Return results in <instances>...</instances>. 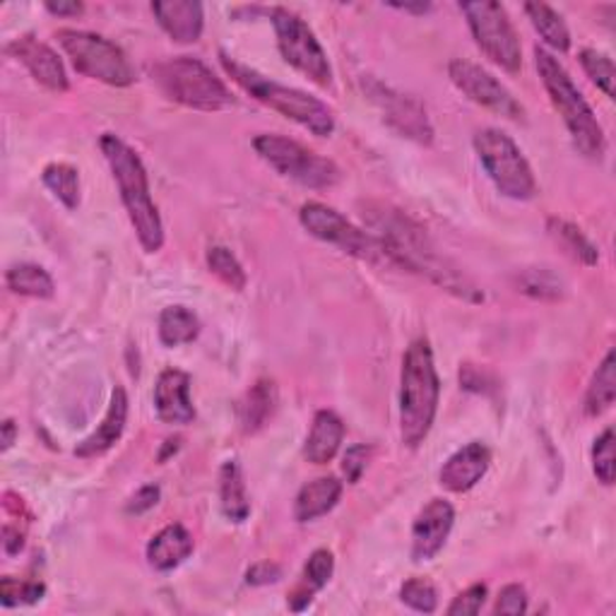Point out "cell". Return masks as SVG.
I'll use <instances>...</instances> for the list:
<instances>
[{"label":"cell","mask_w":616,"mask_h":616,"mask_svg":"<svg viewBox=\"0 0 616 616\" xmlns=\"http://www.w3.org/2000/svg\"><path fill=\"white\" fill-rule=\"evenodd\" d=\"M448 77L464 94V97L479 106L489 108V112H494L511 121H520L525 116V108L520 106V102L501 85L494 75L484 71L482 65L456 59L448 65Z\"/></svg>","instance_id":"13"},{"label":"cell","mask_w":616,"mask_h":616,"mask_svg":"<svg viewBox=\"0 0 616 616\" xmlns=\"http://www.w3.org/2000/svg\"><path fill=\"white\" fill-rule=\"evenodd\" d=\"M460 10L468 18L470 32L487 59L501 65L505 73H518L523 67V49H520L518 32L505 8L494 0H477V3H462Z\"/></svg>","instance_id":"10"},{"label":"cell","mask_w":616,"mask_h":616,"mask_svg":"<svg viewBox=\"0 0 616 616\" xmlns=\"http://www.w3.org/2000/svg\"><path fill=\"white\" fill-rule=\"evenodd\" d=\"M364 90L368 94V100L380 108V114L388 121V126L393 130H398L403 138H409L419 145L434 143V128L429 123L427 108H424L415 97H407V94L383 85L378 80L364 82Z\"/></svg>","instance_id":"14"},{"label":"cell","mask_w":616,"mask_h":616,"mask_svg":"<svg viewBox=\"0 0 616 616\" xmlns=\"http://www.w3.org/2000/svg\"><path fill=\"white\" fill-rule=\"evenodd\" d=\"M489 464L491 450L482 441H472L443 462L441 472H438V482H441L443 489L453 491V494H464V491H470L482 482Z\"/></svg>","instance_id":"17"},{"label":"cell","mask_w":616,"mask_h":616,"mask_svg":"<svg viewBox=\"0 0 616 616\" xmlns=\"http://www.w3.org/2000/svg\"><path fill=\"white\" fill-rule=\"evenodd\" d=\"M100 145L108 167H112L121 190L123 208H126L130 217V225L135 234H138L140 246L147 253H157L164 246V225L153 194H149L147 169L140 155L114 133H104Z\"/></svg>","instance_id":"2"},{"label":"cell","mask_w":616,"mask_h":616,"mask_svg":"<svg viewBox=\"0 0 616 616\" xmlns=\"http://www.w3.org/2000/svg\"><path fill=\"white\" fill-rule=\"evenodd\" d=\"M280 578H282V568L278 564H270V561L255 564L253 568H249V573H246V583L249 585H270V583H278Z\"/></svg>","instance_id":"44"},{"label":"cell","mask_w":616,"mask_h":616,"mask_svg":"<svg viewBox=\"0 0 616 616\" xmlns=\"http://www.w3.org/2000/svg\"><path fill=\"white\" fill-rule=\"evenodd\" d=\"M275 407H278L275 383L268 378H260L239 403V424L243 434H255L263 429L268 419L275 415Z\"/></svg>","instance_id":"25"},{"label":"cell","mask_w":616,"mask_h":616,"mask_svg":"<svg viewBox=\"0 0 616 616\" xmlns=\"http://www.w3.org/2000/svg\"><path fill=\"white\" fill-rule=\"evenodd\" d=\"M333 571H335L333 552H327V550L313 552L306 561L304 571H301L299 583L292 587L290 597H286V602H290V609L304 612L313 602V597H316L327 585V581L333 578Z\"/></svg>","instance_id":"23"},{"label":"cell","mask_w":616,"mask_h":616,"mask_svg":"<svg viewBox=\"0 0 616 616\" xmlns=\"http://www.w3.org/2000/svg\"><path fill=\"white\" fill-rule=\"evenodd\" d=\"M270 20L275 27L282 59L296 67L299 73H304L311 82H316V85H331L333 67L327 63V53L323 51L316 34L311 32V27L296 12L286 8H272Z\"/></svg>","instance_id":"11"},{"label":"cell","mask_w":616,"mask_h":616,"mask_svg":"<svg viewBox=\"0 0 616 616\" xmlns=\"http://www.w3.org/2000/svg\"><path fill=\"white\" fill-rule=\"evenodd\" d=\"M525 15L530 18L532 27L544 39L546 46H552L558 53H566L571 49V32L558 12L546 3H528Z\"/></svg>","instance_id":"30"},{"label":"cell","mask_w":616,"mask_h":616,"mask_svg":"<svg viewBox=\"0 0 616 616\" xmlns=\"http://www.w3.org/2000/svg\"><path fill=\"white\" fill-rule=\"evenodd\" d=\"M364 217L368 227L374 229V237L380 241L390 265L417 272L441 286L448 294H453L470 304L484 301L479 286L464 275V272L436 249L429 239L427 229L417 225L413 217L390 208V205H368Z\"/></svg>","instance_id":"1"},{"label":"cell","mask_w":616,"mask_h":616,"mask_svg":"<svg viewBox=\"0 0 616 616\" xmlns=\"http://www.w3.org/2000/svg\"><path fill=\"white\" fill-rule=\"evenodd\" d=\"M155 409L164 424L186 427L196 419V407L190 400V376L179 368L161 372L155 386Z\"/></svg>","instance_id":"18"},{"label":"cell","mask_w":616,"mask_h":616,"mask_svg":"<svg viewBox=\"0 0 616 616\" xmlns=\"http://www.w3.org/2000/svg\"><path fill=\"white\" fill-rule=\"evenodd\" d=\"M6 51L10 56H15L20 63H24L27 71H30L39 85H44L46 90L67 92V87H71L59 53L51 46H46L44 41L34 39L32 34H24L18 36L15 41H10Z\"/></svg>","instance_id":"16"},{"label":"cell","mask_w":616,"mask_h":616,"mask_svg":"<svg viewBox=\"0 0 616 616\" xmlns=\"http://www.w3.org/2000/svg\"><path fill=\"white\" fill-rule=\"evenodd\" d=\"M546 231H550V237L556 241L558 249L566 255H571L573 260H578V263H583L587 268L599 263L597 246L587 239L576 225L566 222V219L550 217V222H546Z\"/></svg>","instance_id":"27"},{"label":"cell","mask_w":616,"mask_h":616,"mask_svg":"<svg viewBox=\"0 0 616 616\" xmlns=\"http://www.w3.org/2000/svg\"><path fill=\"white\" fill-rule=\"evenodd\" d=\"M6 284L10 292H15L20 296H32V299H51L56 294V284H53L49 272L34 265V263H20L12 265L6 272Z\"/></svg>","instance_id":"31"},{"label":"cell","mask_w":616,"mask_h":616,"mask_svg":"<svg viewBox=\"0 0 616 616\" xmlns=\"http://www.w3.org/2000/svg\"><path fill=\"white\" fill-rule=\"evenodd\" d=\"M460 386L464 390H474V393H487L489 386L494 388V378H491L489 372L484 368H479L474 364H464L460 368Z\"/></svg>","instance_id":"42"},{"label":"cell","mask_w":616,"mask_h":616,"mask_svg":"<svg viewBox=\"0 0 616 616\" xmlns=\"http://www.w3.org/2000/svg\"><path fill=\"white\" fill-rule=\"evenodd\" d=\"M518 292L540 301H558L566 294V282L552 268H525L515 275Z\"/></svg>","instance_id":"32"},{"label":"cell","mask_w":616,"mask_h":616,"mask_svg":"<svg viewBox=\"0 0 616 616\" xmlns=\"http://www.w3.org/2000/svg\"><path fill=\"white\" fill-rule=\"evenodd\" d=\"M3 550L8 556H18L24 550V530L22 528H3Z\"/></svg>","instance_id":"45"},{"label":"cell","mask_w":616,"mask_h":616,"mask_svg":"<svg viewBox=\"0 0 616 616\" xmlns=\"http://www.w3.org/2000/svg\"><path fill=\"white\" fill-rule=\"evenodd\" d=\"M593 472L605 487L614 484V429H605L593 446Z\"/></svg>","instance_id":"38"},{"label":"cell","mask_w":616,"mask_h":616,"mask_svg":"<svg viewBox=\"0 0 616 616\" xmlns=\"http://www.w3.org/2000/svg\"><path fill=\"white\" fill-rule=\"evenodd\" d=\"M342 438H345V421L333 409H321L313 417L311 434L304 446V458L313 464H327L337 456Z\"/></svg>","instance_id":"22"},{"label":"cell","mask_w":616,"mask_h":616,"mask_svg":"<svg viewBox=\"0 0 616 616\" xmlns=\"http://www.w3.org/2000/svg\"><path fill=\"white\" fill-rule=\"evenodd\" d=\"M578 59H581V65H583V71L587 73V77H591L595 85L607 94L609 100H614V82H616V71H614V63L612 59L607 56V53H602L597 49H583L578 53Z\"/></svg>","instance_id":"35"},{"label":"cell","mask_w":616,"mask_h":616,"mask_svg":"<svg viewBox=\"0 0 616 616\" xmlns=\"http://www.w3.org/2000/svg\"><path fill=\"white\" fill-rule=\"evenodd\" d=\"M400 599L405 602L409 609L421 612V614H434L436 607H438L436 587L424 578H409L400 587Z\"/></svg>","instance_id":"37"},{"label":"cell","mask_w":616,"mask_h":616,"mask_svg":"<svg viewBox=\"0 0 616 616\" xmlns=\"http://www.w3.org/2000/svg\"><path fill=\"white\" fill-rule=\"evenodd\" d=\"M487 585L484 583H474L470 585L468 591H462L448 607V616H474L482 612L484 602H487Z\"/></svg>","instance_id":"39"},{"label":"cell","mask_w":616,"mask_h":616,"mask_svg":"<svg viewBox=\"0 0 616 616\" xmlns=\"http://www.w3.org/2000/svg\"><path fill=\"white\" fill-rule=\"evenodd\" d=\"M46 10L51 12V15H59V18H77L82 15V10H85V6L82 3H65V0H59V3H46Z\"/></svg>","instance_id":"46"},{"label":"cell","mask_w":616,"mask_h":616,"mask_svg":"<svg viewBox=\"0 0 616 616\" xmlns=\"http://www.w3.org/2000/svg\"><path fill=\"white\" fill-rule=\"evenodd\" d=\"M390 8H395V10H405V12H417V15H421V12L431 10L429 3H417V6H409V3H390Z\"/></svg>","instance_id":"49"},{"label":"cell","mask_w":616,"mask_h":616,"mask_svg":"<svg viewBox=\"0 0 616 616\" xmlns=\"http://www.w3.org/2000/svg\"><path fill=\"white\" fill-rule=\"evenodd\" d=\"M456 523V509L446 499H434L419 511L413 525V558L431 561L443 550Z\"/></svg>","instance_id":"15"},{"label":"cell","mask_w":616,"mask_h":616,"mask_svg":"<svg viewBox=\"0 0 616 616\" xmlns=\"http://www.w3.org/2000/svg\"><path fill=\"white\" fill-rule=\"evenodd\" d=\"M253 147L260 159H265L284 179H292L306 188H331L342 176L335 161L321 157L292 138H284V135L263 133L253 140Z\"/></svg>","instance_id":"9"},{"label":"cell","mask_w":616,"mask_h":616,"mask_svg":"<svg viewBox=\"0 0 616 616\" xmlns=\"http://www.w3.org/2000/svg\"><path fill=\"white\" fill-rule=\"evenodd\" d=\"M41 179H44L46 188L51 190L53 196H56L67 210H77L80 205V174L71 164H49L41 174Z\"/></svg>","instance_id":"33"},{"label":"cell","mask_w":616,"mask_h":616,"mask_svg":"<svg viewBox=\"0 0 616 616\" xmlns=\"http://www.w3.org/2000/svg\"><path fill=\"white\" fill-rule=\"evenodd\" d=\"M15 438H18V427H15V421L12 419H6L3 421V450H10L12 443H15Z\"/></svg>","instance_id":"47"},{"label":"cell","mask_w":616,"mask_h":616,"mask_svg":"<svg viewBox=\"0 0 616 616\" xmlns=\"http://www.w3.org/2000/svg\"><path fill=\"white\" fill-rule=\"evenodd\" d=\"M616 398V366H614V352H607V357L602 359L597 372L593 374L591 386L585 393L583 409L587 417H599L614 405Z\"/></svg>","instance_id":"28"},{"label":"cell","mask_w":616,"mask_h":616,"mask_svg":"<svg viewBox=\"0 0 616 616\" xmlns=\"http://www.w3.org/2000/svg\"><path fill=\"white\" fill-rule=\"evenodd\" d=\"M299 219L311 237H316L331 246H337L340 251H345L359 260H366V263L390 265L386 251H383L380 241L374 234H368V231L354 227L347 217H342L337 210L327 208V205L311 200L304 205V208H301Z\"/></svg>","instance_id":"12"},{"label":"cell","mask_w":616,"mask_h":616,"mask_svg":"<svg viewBox=\"0 0 616 616\" xmlns=\"http://www.w3.org/2000/svg\"><path fill=\"white\" fill-rule=\"evenodd\" d=\"M474 149L499 194L513 200H532L537 196L535 174L511 135L497 128H484L474 135Z\"/></svg>","instance_id":"7"},{"label":"cell","mask_w":616,"mask_h":616,"mask_svg":"<svg viewBox=\"0 0 616 616\" xmlns=\"http://www.w3.org/2000/svg\"><path fill=\"white\" fill-rule=\"evenodd\" d=\"M528 612V593H525V587L523 585H505L503 591L499 593V599H497V607H494V614H525Z\"/></svg>","instance_id":"40"},{"label":"cell","mask_w":616,"mask_h":616,"mask_svg":"<svg viewBox=\"0 0 616 616\" xmlns=\"http://www.w3.org/2000/svg\"><path fill=\"white\" fill-rule=\"evenodd\" d=\"M153 12L161 30L179 44H196L202 34V6L196 0H167L153 3Z\"/></svg>","instance_id":"20"},{"label":"cell","mask_w":616,"mask_h":616,"mask_svg":"<svg viewBox=\"0 0 616 616\" xmlns=\"http://www.w3.org/2000/svg\"><path fill=\"white\" fill-rule=\"evenodd\" d=\"M153 77L164 97L188 108L222 112V108L234 106V97H231L225 82L198 59L176 56L159 61L153 67Z\"/></svg>","instance_id":"6"},{"label":"cell","mask_w":616,"mask_h":616,"mask_svg":"<svg viewBox=\"0 0 616 616\" xmlns=\"http://www.w3.org/2000/svg\"><path fill=\"white\" fill-rule=\"evenodd\" d=\"M219 501H222V511L231 523H243L251 515V501L246 494L243 472L237 460L222 464V472H219Z\"/></svg>","instance_id":"26"},{"label":"cell","mask_w":616,"mask_h":616,"mask_svg":"<svg viewBox=\"0 0 616 616\" xmlns=\"http://www.w3.org/2000/svg\"><path fill=\"white\" fill-rule=\"evenodd\" d=\"M219 61H222L227 75L260 104L275 108L282 116L296 121L299 126H304L313 135H319V138H327V135L335 130V116L321 100L311 97V94L301 90L278 85V82L268 80L263 73L239 63L237 59L227 56V53H219Z\"/></svg>","instance_id":"5"},{"label":"cell","mask_w":616,"mask_h":616,"mask_svg":"<svg viewBox=\"0 0 616 616\" xmlns=\"http://www.w3.org/2000/svg\"><path fill=\"white\" fill-rule=\"evenodd\" d=\"M46 595V585L39 581H18V578H3L0 581V605L3 607H20V605H34Z\"/></svg>","instance_id":"36"},{"label":"cell","mask_w":616,"mask_h":616,"mask_svg":"<svg viewBox=\"0 0 616 616\" xmlns=\"http://www.w3.org/2000/svg\"><path fill=\"white\" fill-rule=\"evenodd\" d=\"M208 268L217 280H222L229 286V290H234V292L246 290V282H249V278H246V270L237 260V255L229 249H225V246H212V249L208 251Z\"/></svg>","instance_id":"34"},{"label":"cell","mask_w":616,"mask_h":616,"mask_svg":"<svg viewBox=\"0 0 616 616\" xmlns=\"http://www.w3.org/2000/svg\"><path fill=\"white\" fill-rule=\"evenodd\" d=\"M164 443H167V446H164V450L159 453V460H161V462L167 460L171 453H176V450H179L181 438H179V436H176V438H167V441H164Z\"/></svg>","instance_id":"48"},{"label":"cell","mask_w":616,"mask_h":616,"mask_svg":"<svg viewBox=\"0 0 616 616\" xmlns=\"http://www.w3.org/2000/svg\"><path fill=\"white\" fill-rule=\"evenodd\" d=\"M368 460H372V448L368 446H352L345 458H342V472H345L349 484H357L362 474L368 468Z\"/></svg>","instance_id":"41"},{"label":"cell","mask_w":616,"mask_h":616,"mask_svg":"<svg viewBox=\"0 0 616 616\" xmlns=\"http://www.w3.org/2000/svg\"><path fill=\"white\" fill-rule=\"evenodd\" d=\"M535 65H537V73L542 77V85H544L546 94H550V100L558 112V116L566 123L573 145L578 147V153L583 157L599 161L607 153V138H605V130H602L591 104L583 100L581 90L573 85L566 67L561 65L550 51L537 46Z\"/></svg>","instance_id":"4"},{"label":"cell","mask_w":616,"mask_h":616,"mask_svg":"<svg viewBox=\"0 0 616 616\" xmlns=\"http://www.w3.org/2000/svg\"><path fill=\"white\" fill-rule=\"evenodd\" d=\"M126 421H128V395L121 386H116L100 429L90 434L82 443H77L75 456L82 460L104 456L106 450H112L118 443V438L123 436V431H126Z\"/></svg>","instance_id":"19"},{"label":"cell","mask_w":616,"mask_h":616,"mask_svg":"<svg viewBox=\"0 0 616 616\" xmlns=\"http://www.w3.org/2000/svg\"><path fill=\"white\" fill-rule=\"evenodd\" d=\"M159 497H161L159 487L147 484V487H143L140 491H135V494L130 497V501H128V505H126V511H128L130 515H143V513H147V511H153V509H155V505L159 503Z\"/></svg>","instance_id":"43"},{"label":"cell","mask_w":616,"mask_h":616,"mask_svg":"<svg viewBox=\"0 0 616 616\" xmlns=\"http://www.w3.org/2000/svg\"><path fill=\"white\" fill-rule=\"evenodd\" d=\"M342 497V482L337 477H319L301 487L294 501V518L299 523H311V520L331 513Z\"/></svg>","instance_id":"24"},{"label":"cell","mask_w":616,"mask_h":616,"mask_svg":"<svg viewBox=\"0 0 616 616\" xmlns=\"http://www.w3.org/2000/svg\"><path fill=\"white\" fill-rule=\"evenodd\" d=\"M441 380L436 374L434 352L427 340L407 347L400 374V436L407 448H419L434 427Z\"/></svg>","instance_id":"3"},{"label":"cell","mask_w":616,"mask_h":616,"mask_svg":"<svg viewBox=\"0 0 616 616\" xmlns=\"http://www.w3.org/2000/svg\"><path fill=\"white\" fill-rule=\"evenodd\" d=\"M194 550H196V544H194V537H190V532L184 525L174 523V525L159 530L157 535L149 540L147 561L155 571L167 573V571L179 568L184 561L194 554Z\"/></svg>","instance_id":"21"},{"label":"cell","mask_w":616,"mask_h":616,"mask_svg":"<svg viewBox=\"0 0 616 616\" xmlns=\"http://www.w3.org/2000/svg\"><path fill=\"white\" fill-rule=\"evenodd\" d=\"M67 59L73 61L75 71L85 77L100 80L112 87H128L135 82V67L130 65L126 51L116 46L102 34L82 30H61L56 34Z\"/></svg>","instance_id":"8"},{"label":"cell","mask_w":616,"mask_h":616,"mask_svg":"<svg viewBox=\"0 0 616 616\" xmlns=\"http://www.w3.org/2000/svg\"><path fill=\"white\" fill-rule=\"evenodd\" d=\"M200 333V321L186 306H167L159 316V340L164 347H181Z\"/></svg>","instance_id":"29"}]
</instances>
